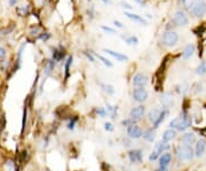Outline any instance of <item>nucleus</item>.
<instances>
[{"label": "nucleus", "instance_id": "obj_1", "mask_svg": "<svg viewBox=\"0 0 206 171\" xmlns=\"http://www.w3.org/2000/svg\"><path fill=\"white\" fill-rule=\"evenodd\" d=\"M192 118L188 114H183L179 117H175L170 122V129H174L178 131H184L191 125Z\"/></svg>", "mask_w": 206, "mask_h": 171}, {"label": "nucleus", "instance_id": "obj_2", "mask_svg": "<svg viewBox=\"0 0 206 171\" xmlns=\"http://www.w3.org/2000/svg\"><path fill=\"white\" fill-rule=\"evenodd\" d=\"M175 153H176V156H178L179 160H181V161H187V162L192 161L194 157L196 156L195 155V149L191 146L184 145V144L178 146Z\"/></svg>", "mask_w": 206, "mask_h": 171}, {"label": "nucleus", "instance_id": "obj_3", "mask_svg": "<svg viewBox=\"0 0 206 171\" xmlns=\"http://www.w3.org/2000/svg\"><path fill=\"white\" fill-rule=\"evenodd\" d=\"M191 14L195 17H202L206 14V2L204 0H197L190 8Z\"/></svg>", "mask_w": 206, "mask_h": 171}, {"label": "nucleus", "instance_id": "obj_4", "mask_svg": "<svg viewBox=\"0 0 206 171\" xmlns=\"http://www.w3.org/2000/svg\"><path fill=\"white\" fill-rule=\"evenodd\" d=\"M179 42V34L175 31H167L163 36V44L167 47L175 46Z\"/></svg>", "mask_w": 206, "mask_h": 171}, {"label": "nucleus", "instance_id": "obj_5", "mask_svg": "<svg viewBox=\"0 0 206 171\" xmlns=\"http://www.w3.org/2000/svg\"><path fill=\"white\" fill-rule=\"evenodd\" d=\"M148 96H149V93H148V91H147L146 88H143V87H136L133 91V99L136 102H140V103L144 102L147 99H148Z\"/></svg>", "mask_w": 206, "mask_h": 171}, {"label": "nucleus", "instance_id": "obj_6", "mask_svg": "<svg viewBox=\"0 0 206 171\" xmlns=\"http://www.w3.org/2000/svg\"><path fill=\"white\" fill-rule=\"evenodd\" d=\"M188 22H189L188 16H187L183 12L178 10V12L174 14V17H173V23H174V26H186L187 24H188Z\"/></svg>", "mask_w": 206, "mask_h": 171}, {"label": "nucleus", "instance_id": "obj_7", "mask_svg": "<svg viewBox=\"0 0 206 171\" xmlns=\"http://www.w3.org/2000/svg\"><path fill=\"white\" fill-rule=\"evenodd\" d=\"M144 113H146V107L144 106H142V104H140V106H137V107H134L131 113H129V117L132 118L133 121H137L142 120V117L144 116Z\"/></svg>", "mask_w": 206, "mask_h": 171}, {"label": "nucleus", "instance_id": "obj_8", "mask_svg": "<svg viewBox=\"0 0 206 171\" xmlns=\"http://www.w3.org/2000/svg\"><path fill=\"white\" fill-rule=\"evenodd\" d=\"M127 134L131 139H140V138L143 137V131L135 123V124H133V125L127 128Z\"/></svg>", "mask_w": 206, "mask_h": 171}, {"label": "nucleus", "instance_id": "obj_9", "mask_svg": "<svg viewBox=\"0 0 206 171\" xmlns=\"http://www.w3.org/2000/svg\"><path fill=\"white\" fill-rule=\"evenodd\" d=\"M132 83L136 87H144L149 83V78L147 75H143V74H136V75H134Z\"/></svg>", "mask_w": 206, "mask_h": 171}, {"label": "nucleus", "instance_id": "obj_10", "mask_svg": "<svg viewBox=\"0 0 206 171\" xmlns=\"http://www.w3.org/2000/svg\"><path fill=\"white\" fill-rule=\"evenodd\" d=\"M128 159L132 163H141L143 160L142 151L140 149H132L128 152Z\"/></svg>", "mask_w": 206, "mask_h": 171}, {"label": "nucleus", "instance_id": "obj_11", "mask_svg": "<svg viewBox=\"0 0 206 171\" xmlns=\"http://www.w3.org/2000/svg\"><path fill=\"white\" fill-rule=\"evenodd\" d=\"M205 151H206L205 140H203V139L198 140L197 142H196V147H195V155L197 157H202V156H204V154H205Z\"/></svg>", "mask_w": 206, "mask_h": 171}, {"label": "nucleus", "instance_id": "obj_12", "mask_svg": "<svg viewBox=\"0 0 206 171\" xmlns=\"http://www.w3.org/2000/svg\"><path fill=\"white\" fill-rule=\"evenodd\" d=\"M160 102H162V104L164 106V108L168 109L172 104H173V96H172V94L170 93V92H165V93H163L160 95Z\"/></svg>", "mask_w": 206, "mask_h": 171}, {"label": "nucleus", "instance_id": "obj_13", "mask_svg": "<svg viewBox=\"0 0 206 171\" xmlns=\"http://www.w3.org/2000/svg\"><path fill=\"white\" fill-rule=\"evenodd\" d=\"M181 141H182L184 145L191 146L192 144L197 142V139H196L195 133H192V132H187V133H184V134L182 136V138H181Z\"/></svg>", "mask_w": 206, "mask_h": 171}, {"label": "nucleus", "instance_id": "obj_14", "mask_svg": "<svg viewBox=\"0 0 206 171\" xmlns=\"http://www.w3.org/2000/svg\"><path fill=\"white\" fill-rule=\"evenodd\" d=\"M103 51L105 52L107 54L111 55L112 58H115L117 61H120V62H125V61L128 60V56L125 55V54H121V53H118V52H115V51H112V50H108V48H104Z\"/></svg>", "mask_w": 206, "mask_h": 171}, {"label": "nucleus", "instance_id": "obj_15", "mask_svg": "<svg viewBox=\"0 0 206 171\" xmlns=\"http://www.w3.org/2000/svg\"><path fill=\"white\" fill-rule=\"evenodd\" d=\"M172 162V154L171 153H164L159 157V167L160 168H166L168 169V165Z\"/></svg>", "mask_w": 206, "mask_h": 171}, {"label": "nucleus", "instance_id": "obj_16", "mask_svg": "<svg viewBox=\"0 0 206 171\" xmlns=\"http://www.w3.org/2000/svg\"><path fill=\"white\" fill-rule=\"evenodd\" d=\"M175 138H176V130H174V129H167L166 131H164L162 140L165 141V142H170V141H172Z\"/></svg>", "mask_w": 206, "mask_h": 171}, {"label": "nucleus", "instance_id": "obj_17", "mask_svg": "<svg viewBox=\"0 0 206 171\" xmlns=\"http://www.w3.org/2000/svg\"><path fill=\"white\" fill-rule=\"evenodd\" d=\"M195 51H196V46H195L194 44H188V45L186 46L184 51H183V54H182L183 59H184V60H189V59L194 55Z\"/></svg>", "mask_w": 206, "mask_h": 171}, {"label": "nucleus", "instance_id": "obj_18", "mask_svg": "<svg viewBox=\"0 0 206 171\" xmlns=\"http://www.w3.org/2000/svg\"><path fill=\"white\" fill-rule=\"evenodd\" d=\"M171 148V145L168 144V142H165V141H159V142H157L156 145H154V151H157V152H159L160 154L162 153H166L168 149Z\"/></svg>", "mask_w": 206, "mask_h": 171}, {"label": "nucleus", "instance_id": "obj_19", "mask_svg": "<svg viewBox=\"0 0 206 171\" xmlns=\"http://www.w3.org/2000/svg\"><path fill=\"white\" fill-rule=\"evenodd\" d=\"M168 114H170V110H168V109H166V108H164L163 110L160 111V115H159L158 120L154 123V130L159 128V125H160V124L164 122V120H165V118L168 116Z\"/></svg>", "mask_w": 206, "mask_h": 171}, {"label": "nucleus", "instance_id": "obj_20", "mask_svg": "<svg viewBox=\"0 0 206 171\" xmlns=\"http://www.w3.org/2000/svg\"><path fill=\"white\" fill-rule=\"evenodd\" d=\"M160 109L159 108H152L151 110L149 111V114H148V118L149 121L154 124L156 121L158 120V117H159V115H160Z\"/></svg>", "mask_w": 206, "mask_h": 171}, {"label": "nucleus", "instance_id": "obj_21", "mask_svg": "<svg viewBox=\"0 0 206 171\" xmlns=\"http://www.w3.org/2000/svg\"><path fill=\"white\" fill-rule=\"evenodd\" d=\"M143 139L148 141V142H154V138H156V133H154V129H149L143 132Z\"/></svg>", "mask_w": 206, "mask_h": 171}, {"label": "nucleus", "instance_id": "obj_22", "mask_svg": "<svg viewBox=\"0 0 206 171\" xmlns=\"http://www.w3.org/2000/svg\"><path fill=\"white\" fill-rule=\"evenodd\" d=\"M125 15L128 17L129 20L135 21V22H139V23H141V24H146V23H147L146 20H144L142 16L137 15V14H132V13H129V12H125Z\"/></svg>", "mask_w": 206, "mask_h": 171}, {"label": "nucleus", "instance_id": "obj_23", "mask_svg": "<svg viewBox=\"0 0 206 171\" xmlns=\"http://www.w3.org/2000/svg\"><path fill=\"white\" fill-rule=\"evenodd\" d=\"M65 56V52L63 50H54L53 52V60L54 61H62Z\"/></svg>", "mask_w": 206, "mask_h": 171}, {"label": "nucleus", "instance_id": "obj_24", "mask_svg": "<svg viewBox=\"0 0 206 171\" xmlns=\"http://www.w3.org/2000/svg\"><path fill=\"white\" fill-rule=\"evenodd\" d=\"M124 42L127 45H137L139 44V38L135 36H127V37H123Z\"/></svg>", "mask_w": 206, "mask_h": 171}, {"label": "nucleus", "instance_id": "obj_25", "mask_svg": "<svg viewBox=\"0 0 206 171\" xmlns=\"http://www.w3.org/2000/svg\"><path fill=\"white\" fill-rule=\"evenodd\" d=\"M107 110H108V114L110 115L111 118H115L117 113H118V107L117 106H111V104H107Z\"/></svg>", "mask_w": 206, "mask_h": 171}, {"label": "nucleus", "instance_id": "obj_26", "mask_svg": "<svg viewBox=\"0 0 206 171\" xmlns=\"http://www.w3.org/2000/svg\"><path fill=\"white\" fill-rule=\"evenodd\" d=\"M196 74H197V75H199V76H203V75H205V74H206V63H205V61L200 62V64H199L197 68H196Z\"/></svg>", "mask_w": 206, "mask_h": 171}, {"label": "nucleus", "instance_id": "obj_27", "mask_svg": "<svg viewBox=\"0 0 206 171\" xmlns=\"http://www.w3.org/2000/svg\"><path fill=\"white\" fill-rule=\"evenodd\" d=\"M181 1V4L183 5V7L186 9H189L190 10V8L194 6V4L196 2V0H180Z\"/></svg>", "mask_w": 206, "mask_h": 171}, {"label": "nucleus", "instance_id": "obj_28", "mask_svg": "<svg viewBox=\"0 0 206 171\" xmlns=\"http://www.w3.org/2000/svg\"><path fill=\"white\" fill-rule=\"evenodd\" d=\"M159 157H160V153L154 149V151L151 152V154L149 155V161H150V162H154L156 160H159Z\"/></svg>", "mask_w": 206, "mask_h": 171}, {"label": "nucleus", "instance_id": "obj_29", "mask_svg": "<svg viewBox=\"0 0 206 171\" xmlns=\"http://www.w3.org/2000/svg\"><path fill=\"white\" fill-rule=\"evenodd\" d=\"M102 87H103V91L107 92L108 94H110V95L115 93V88H113V86L110 85V84H102Z\"/></svg>", "mask_w": 206, "mask_h": 171}, {"label": "nucleus", "instance_id": "obj_30", "mask_svg": "<svg viewBox=\"0 0 206 171\" xmlns=\"http://www.w3.org/2000/svg\"><path fill=\"white\" fill-rule=\"evenodd\" d=\"M72 64V56H69L67 62H65V79L69 77V72H70V66Z\"/></svg>", "mask_w": 206, "mask_h": 171}, {"label": "nucleus", "instance_id": "obj_31", "mask_svg": "<svg viewBox=\"0 0 206 171\" xmlns=\"http://www.w3.org/2000/svg\"><path fill=\"white\" fill-rule=\"evenodd\" d=\"M55 61L54 60H47V66H46V74H49L52 70L54 69Z\"/></svg>", "mask_w": 206, "mask_h": 171}, {"label": "nucleus", "instance_id": "obj_32", "mask_svg": "<svg viewBox=\"0 0 206 171\" xmlns=\"http://www.w3.org/2000/svg\"><path fill=\"white\" fill-rule=\"evenodd\" d=\"M97 58H99V60H101L102 61V63L104 64V66H107V67H109V68H112V62H110V61L108 60V59H105V58H103L102 55H96Z\"/></svg>", "mask_w": 206, "mask_h": 171}, {"label": "nucleus", "instance_id": "obj_33", "mask_svg": "<svg viewBox=\"0 0 206 171\" xmlns=\"http://www.w3.org/2000/svg\"><path fill=\"white\" fill-rule=\"evenodd\" d=\"M135 123H136V122H135V121H133L131 117H129V118H126V120L121 121V125H123V126H127V128H128V126H131V125H133V124H135Z\"/></svg>", "mask_w": 206, "mask_h": 171}, {"label": "nucleus", "instance_id": "obj_34", "mask_svg": "<svg viewBox=\"0 0 206 171\" xmlns=\"http://www.w3.org/2000/svg\"><path fill=\"white\" fill-rule=\"evenodd\" d=\"M77 121H78V117H72L71 120H70V122L68 123V129L69 130H75V126H76V123H77Z\"/></svg>", "mask_w": 206, "mask_h": 171}, {"label": "nucleus", "instance_id": "obj_35", "mask_svg": "<svg viewBox=\"0 0 206 171\" xmlns=\"http://www.w3.org/2000/svg\"><path fill=\"white\" fill-rule=\"evenodd\" d=\"M187 91H188V86L186 85V84H182V85L178 86V92H179V93L184 94Z\"/></svg>", "mask_w": 206, "mask_h": 171}, {"label": "nucleus", "instance_id": "obj_36", "mask_svg": "<svg viewBox=\"0 0 206 171\" xmlns=\"http://www.w3.org/2000/svg\"><path fill=\"white\" fill-rule=\"evenodd\" d=\"M104 130L105 131H108V132H112L113 130H115V126H113V124L110 123V122H107L105 124H104Z\"/></svg>", "mask_w": 206, "mask_h": 171}, {"label": "nucleus", "instance_id": "obj_37", "mask_svg": "<svg viewBox=\"0 0 206 171\" xmlns=\"http://www.w3.org/2000/svg\"><path fill=\"white\" fill-rule=\"evenodd\" d=\"M96 113L100 117H107V110L104 108H97L96 109Z\"/></svg>", "mask_w": 206, "mask_h": 171}, {"label": "nucleus", "instance_id": "obj_38", "mask_svg": "<svg viewBox=\"0 0 206 171\" xmlns=\"http://www.w3.org/2000/svg\"><path fill=\"white\" fill-rule=\"evenodd\" d=\"M101 29H102L103 31H105V32H109V34H116V31H115V30H113L112 28H110V26H101Z\"/></svg>", "mask_w": 206, "mask_h": 171}, {"label": "nucleus", "instance_id": "obj_39", "mask_svg": "<svg viewBox=\"0 0 206 171\" xmlns=\"http://www.w3.org/2000/svg\"><path fill=\"white\" fill-rule=\"evenodd\" d=\"M39 38H40L41 40H44V42H45V40H47V39H49V38H51V34H48V32H43V34L39 36Z\"/></svg>", "mask_w": 206, "mask_h": 171}, {"label": "nucleus", "instance_id": "obj_40", "mask_svg": "<svg viewBox=\"0 0 206 171\" xmlns=\"http://www.w3.org/2000/svg\"><path fill=\"white\" fill-rule=\"evenodd\" d=\"M25 123H26V108L23 111V121H22V131L25 128Z\"/></svg>", "mask_w": 206, "mask_h": 171}, {"label": "nucleus", "instance_id": "obj_41", "mask_svg": "<svg viewBox=\"0 0 206 171\" xmlns=\"http://www.w3.org/2000/svg\"><path fill=\"white\" fill-rule=\"evenodd\" d=\"M84 54L86 55V58L88 59V60L91 61V62H95V60H94V56L92 55V53H88V52H84Z\"/></svg>", "mask_w": 206, "mask_h": 171}, {"label": "nucleus", "instance_id": "obj_42", "mask_svg": "<svg viewBox=\"0 0 206 171\" xmlns=\"http://www.w3.org/2000/svg\"><path fill=\"white\" fill-rule=\"evenodd\" d=\"M121 5H123V7L124 8H126V9H128V10H131V9H133V7L129 5V4H127V2H125V1H123L121 2Z\"/></svg>", "mask_w": 206, "mask_h": 171}, {"label": "nucleus", "instance_id": "obj_43", "mask_svg": "<svg viewBox=\"0 0 206 171\" xmlns=\"http://www.w3.org/2000/svg\"><path fill=\"white\" fill-rule=\"evenodd\" d=\"M113 24L117 26V28H119V29H123V28H124V24H123V23H120L119 21H117V20H116V21H113Z\"/></svg>", "mask_w": 206, "mask_h": 171}, {"label": "nucleus", "instance_id": "obj_44", "mask_svg": "<svg viewBox=\"0 0 206 171\" xmlns=\"http://www.w3.org/2000/svg\"><path fill=\"white\" fill-rule=\"evenodd\" d=\"M6 55V50L4 47H0V59H2Z\"/></svg>", "mask_w": 206, "mask_h": 171}, {"label": "nucleus", "instance_id": "obj_45", "mask_svg": "<svg viewBox=\"0 0 206 171\" xmlns=\"http://www.w3.org/2000/svg\"><path fill=\"white\" fill-rule=\"evenodd\" d=\"M196 86H197V90H195V92H196V93H198V92H202V91H203V85H202V83H198Z\"/></svg>", "mask_w": 206, "mask_h": 171}, {"label": "nucleus", "instance_id": "obj_46", "mask_svg": "<svg viewBox=\"0 0 206 171\" xmlns=\"http://www.w3.org/2000/svg\"><path fill=\"white\" fill-rule=\"evenodd\" d=\"M134 1L136 2L137 5H140V6H142V7H143V6L146 5V2H144V0H134Z\"/></svg>", "mask_w": 206, "mask_h": 171}, {"label": "nucleus", "instance_id": "obj_47", "mask_svg": "<svg viewBox=\"0 0 206 171\" xmlns=\"http://www.w3.org/2000/svg\"><path fill=\"white\" fill-rule=\"evenodd\" d=\"M17 0H8V4L9 6H14V5H16Z\"/></svg>", "mask_w": 206, "mask_h": 171}, {"label": "nucleus", "instance_id": "obj_48", "mask_svg": "<svg viewBox=\"0 0 206 171\" xmlns=\"http://www.w3.org/2000/svg\"><path fill=\"white\" fill-rule=\"evenodd\" d=\"M156 171H168V169H166V168H160V167H159V169H157Z\"/></svg>", "mask_w": 206, "mask_h": 171}, {"label": "nucleus", "instance_id": "obj_49", "mask_svg": "<svg viewBox=\"0 0 206 171\" xmlns=\"http://www.w3.org/2000/svg\"><path fill=\"white\" fill-rule=\"evenodd\" d=\"M103 2H104V4H107V5H108V4H109V5H111L112 2H111V0H102Z\"/></svg>", "mask_w": 206, "mask_h": 171}]
</instances>
